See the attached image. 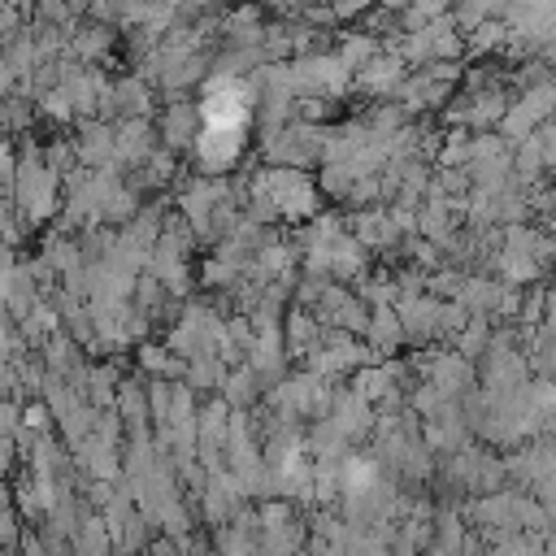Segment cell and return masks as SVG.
<instances>
[{"instance_id":"obj_5","label":"cell","mask_w":556,"mask_h":556,"mask_svg":"<svg viewBox=\"0 0 556 556\" xmlns=\"http://www.w3.org/2000/svg\"><path fill=\"white\" fill-rule=\"evenodd\" d=\"M200 126H204L200 104L187 100V96H174V100L161 109V117H156V139H161V148H169V152H191L195 139H200Z\"/></svg>"},{"instance_id":"obj_3","label":"cell","mask_w":556,"mask_h":556,"mask_svg":"<svg viewBox=\"0 0 556 556\" xmlns=\"http://www.w3.org/2000/svg\"><path fill=\"white\" fill-rule=\"evenodd\" d=\"M291 74H295V91L300 96H330V100H339V96H348V87H352V70L339 61V52H330V48H317V52H300L295 61H291Z\"/></svg>"},{"instance_id":"obj_22","label":"cell","mask_w":556,"mask_h":556,"mask_svg":"<svg viewBox=\"0 0 556 556\" xmlns=\"http://www.w3.org/2000/svg\"><path fill=\"white\" fill-rule=\"evenodd\" d=\"M9 130H30V100L26 96L0 100V135H9Z\"/></svg>"},{"instance_id":"obj_25","label":"cell","mask_w":556,"mask_h":556,"mask_svg":"<svg viewBox=\"0 0 556 556\" xmlns=\"http://www.w3.org/2000/svg\"><path fill=\"white\" fill-rule=\"evenodd\" d=\"M330 4V13H334V22H352V17H365L378 0H326Z\"/></svg>"},{"instance_id":"obj_4","label":"cell","mask_w":556,"mask_h":556,"mask_svg":"<svg viewBox=\"0 0 556 556\" xmlns=\"http://www.w3.org/2000/svg\"><path fill=\"white\" fill-rule=\"evenodd\" d=\"M395 313H400L404 339H413V343L443 339L447 300H439V295H430V291H408V295H400V300H395Z\"/></svg>"},{"instance_id":"obj_24","label":"cell","mask_w":556,"mask_h":556,"mask_svg":"<svg viewBox=\"0 0 556 556\" xmlns=\"http://www.w3.org/2000/svg\"><path fill=\"white\" fill-rule=\"evenodd\" d=\"M17 161H22V152H17L9 139H0V191L13 187V178H17Z\"/></svg>"},{"instance_id":"obj_8","label":"cell","mask_w":556,"mask_h":556,"mask_svg":"<svg viewBox=\"0 0 556 556\" xmlns=\"http://www.w3.org/2000/svg\"><path fill=\"white\" fill-rule=\"evenodd\" d=\"M148 113H152V83H148L143 74H122V78H113L100 117L122 122V117H148Z\"/></svg>"},{"instance_id":"obj_9","label":"cell","mask_w":556,"mask_h":556,"mask_svg":"<svg viewBox=\"0 0 556 556\" xmlns=\"http://www.w3.org/2000/svg\"><path fill=\"white\" fill-rule=\"evenodd\" d=\"M156 148H161V139H156L152 117H122L117 122V152H113L117 169H139Z\"/></svg>"},{"instance_id":"obj_31","label":"cell","mask_w":556,"mask_h":556,"mask_svg":"<svg viewBox=\"0 0 556 556\" xmlns=\"http://www.w3.org/2000/svg\"><path fill=\"white\" fill-rule=\"evenodd\" d=\"M13 83H22V78H17V70L9 65V56H4V48H0V100L13 96Z\"/></svg>"},{"instance_id":"obj_7","label":"cell","mask_w":556,"mask_h":556,"mask_svg":"<svg viewBox=\"0 0 556 556\" xmlns=\"http://www.w3.org/2000/svg\"><path fill=\"white\" fill-rule=\"evenodd\" d=\"M421 382H430L434 391H443V395H460V391H469V382H473V361L469 356H460L456 348L452 352H426L421 356Z\"/></svg>"},{"instance_id":"obj_12","label":"cell","mask_w":556,"mask_h":556,"mask_svg":"<svg viewBox=\"0 0 556 556\" xmlns=\"http://www.w3.org/2000/svg\"><path fill=\"white\" fill-rule=\"evenodd\" d=\"M113 22H78L74 30H70V48H65V56L70 61H78V65H100L104 56H109V48H113Z\"/></svg>"},{"instance_id":"obj_11","label":"cell","mask_w":556,"mask_h":556,"mask_svg":"<svg viewBox=\"0 0 556 556\" xmlns=\"http://www.w3.org/2000/svg\"><path fill=\"white\" fill-rule=\"evenodd\" d=\"M269 22L261 17L256 4H239V9H226L217 13V35L226 39V48H261Z\"/></svg>"},{"instance_id":"obj_19","label":"cell","mask_w":556,"mask_h":556,"mask_svg":"<svg viewBox=\"0 0 556 556\" xmlns=\"http://www.w3.org/2000/svg\"><path fill=\"white\" fill-rule=\"evenodd\" d=\"M334 52H339V61L356 74V70H365V65L382 52V39H378V35H369V30H348V35H339Z\"/></svg>"},{"instance_id":"obj_30","label":"cell","mask_w":556,"mask_h":556,"mask_svg":"<svg viewBox=\"0 0 556 556\" xmlns=\"http://www.w3.org/2000/svg\"><path fill=\"white\" fill-rule=\"evenodd\" d=\"M13 460H17V434H0V478L13 469Z\"/></svg>"},{"instance_id":"obj_20","label":"cell","mask_w":556,"mask_h":556,"mask_svg":"<svg viewBox=\"0 0 556 556\" xmlns=\"http://www.w3.org/2000/svg\"><path fill=\"white\" fill-rule=\"evenodd\" d=\"M491 339H495V334H491V317H486V313H469V321L452 334V348L473 361V356H486Z\"/></svg>"},{"instance_id":"obj_2","label":"cell","mask_w":556,"mask_h":556,"mask_svg":"<svg viewBox=\"0 0 556 556\" xmlns=\"http://www.w3.org/2000/svg\"><path fill=\"white\" fill-rule=\"evenodd\" d=\"M252 187L274 200V208H278L282 222H308V217L321 213V191L295 165H265V169H256Z\"/></svg>"},{"instance_id":"obj_6","label":"cell","mask_w":556,"mask_h":556,"mask_svg":"<svg viewBox=\"0 0 556 556\" xmlns=\"http://www.w3.org/2000/svg\"><path fill=\"white\" fill-rule=\"evenodd\" d=\"M408 74H413V70H408V61H404L395 48H382L365 70H356V74H352V87H356V91H365L369 100H391Z\"/></svg>"},{"instance_id":"obj_17","label":"cell","mask_w":556,"mask_h":556,"mask_svg":"<svg viewBox=\"0 0 556 556\" xmlns=\"http://www.w3.org/2000/svg\"><path fill=\"white\" fill-rule=\"evenodd\" d=\"M500 295H504V282L500 278H486V274H465V282H460V291H456V300L469 308V313H495V304H500Z\"/></svg>"},{"instance_id":"obj_15","label":"cell","mask_w":556,"mask_h":556,"mask_svg":"<svg viewBox=\"0 0 556 556\" xmlns=\"http://www.w3.org/2000/svg\"><path fill=\"white\" fill-rule=\"evenodd\" d=\"M321 334H326V326H321L308 308H291V313H287L282 343H287V352H291V356H308V352L321 343Z\"/></svg>"},{"instance_id":"obj_14","label":"cell","mask_w":556,"mask_h":556,"mask_svg":"<svg viewBox=\"0 0 556 556\" xmlns=\"http://www.w3.org/2000/svg\"><path fill=\"white\" fill-rule=\"evenodd\" d=\"M365 343L382 356H391L400 343H404V326H400V313L395 304H374L369 308V326H365Z\"/></svg>"},{"instance_id":"obj_32","label":"cell","mask_w":556,"mask_h":556,"mask_svg":"<svg viewBox=\"0 0 556 556\" xmlns=\"http://www.w3.org/2000/svg\"><path fill=\"white\" fill-rule=\"evenodd\" d=\"M13 391H17V369H13V361H0V400Z\"/></svg>"},{"instance_id":"obj_33","label":"cell","mask_w":556,"mask_h":556,"mask_svg":"<svg viewBox=\"0 0 556 556\" xmlns=\"http://www.w3.org/2000/svg\"><path fill=\"white\" fill-rule=\"evenodd\" d=\"M13 265H17V256H13V248H9V243H0V278H4V274H9Z\"/></svg>"},{"instance_id":"obj_27","label":"cell","mask_w":556,"mask_h":556,"mask_svg":"<svg viewBox=\"0 0 556 556\" xmlns=\"http://www.w3.org/2000/svg\"><path fill=\"white\" fill-rule=\"evenodd\" d=\"M22 430V404L13 395L0 400V434H17Z\"/></svg>"},{"instance_id":"obj_16","label":"cell","mask_w":556,"mask_h":556,"mask_svg":"<svg viewBox=\"0 0 556 556\" xmlns=\"http://www.w3.org/2000/svg\"><path fill=\"white\" fill-rule=\"evenodd\" d=\"M113 413L126 421V430H143L148 426V413H152L148 387L139 378H122L117 382V395H113Z\"/></svg>"},{"instance_id":"obj_18","label":"cell","mask_w":556,"mask_h":556,"mask_svg":"<svg viewBox=\"0 0 556 556\" xmlns=\"http://www.w3.org/2000/svg\"><path fill=\"white\" fill-rule=\"evenodd\" d=\"M261 387H265V382H261L256 369L243 361V365H230V369H226V378H222L217 391H222V400H226L230 408H248V404L261 395Z\"/></svg>"},{"instance_id":"obj_1","label":"cell","mask_w":556,"mask_h":556,"mask_svg":"<svg viewBox=\"0 0 556 556\" xmlns=\"http://www.w3.org/2000/svg\"><path fill=\"white\" fill-rule=\"evenodd\" d=\"M13 208L22 226H43L61 208V174L43 161V148H22L17 178H13Z\"/></svg>"},{"instance_id":"obj_21","label":"cell","mask_w":556,"mask_h":556,"mask_svg":"<svg viewBox=\"0 0 556 556\" xmlns=\"http://www.w3.org/2000/svg\"><path fill=\"white\" fill-rule=\"evenodd\" d=\"M504 39H508V26H504V17H486L482 26H473L469 35H465V48L469 52H504Z\"/></svg>"},{"instance_id":"obj_29","label":"cell","mask_w":556,"mask_h":556,"mask_svg":"<svg viewBox=\"0 0 556 556\" xmlns=\"http://www.w3.org/2000/svg\"><path fill=\"white\" fill-rule=\"evenodd\" d=\"M17 539H22V530H17V521H13V508L0 500V543H4V547H13Z\"/></svg>"},{"instance_id":"obj_23","label":"cell","mask_w":556,"mask_h":556,"mask_svg":"<svg viewBox=\"0 0 556 556\" xmlns=\"http://www.w3.org/2000/svg\"><path fill=\"white\" fill-rule=\"evenodd\" d=\"M39 109L52 117V122H74L78 113H74V100H70V91L56 83V87H48V91H39Z\"/></svg>"},{"instance_id":"obj_10","label":"cell","mask_w":556,"mask_h":556,"mask_svg":"<svg viewBox=\"0 0 556 556\" xmlns=\"http://www.w3.org/2000/svg\"><path fill=\"white\" fill-rule=\"evenodd\" d=\"M352 235H356L369 252H387V248L400 243L404 230H400L391 204H369V208H356V213H352Z\"/></svg>"},{"instance_id":"obj_13","label":"cell","mask_w":556,"mask_h":556,"mask_svg":"<svg viewBox=\"0 0 556 556\" xmlns=\"http://www.w3.org/2000/svg\"><path fill=\"white\" fill-rule=\"evenodd\" d=\"M495 274H500V282H508V287H534L539 282V274H543V261L539 256H530V252H521V248H495Z\"/></svg>"},{"instance_id":"obj_26","label":"cell","mask_w":556,"mask_h":556,"mask_svg":"<svg viewBox=\"0 0 556 556\" xmlns=\"http://www.w3.org/2000/svg\"><path fill=\"white\" fill-rule=\"evenodd\" d=\"M13 204H9V195L0 191V243H9V248H17V239H22V226H13Z\"/></svg>"},{"instance_id":"obj_28","label":"cell","mask_w":556,"mask_h":556,"mask_svg":"<svg viewBox=\"0 0 556 556\" xmlns=\"http://www.w3.org/2000/svg\"><path fill=\"white\" fill-rule=\"evenodd\" d=\"M534 139H539V148H543V156H547V169H556V117H547V122L534 130Z\"/></svg>"}]
</instances>
